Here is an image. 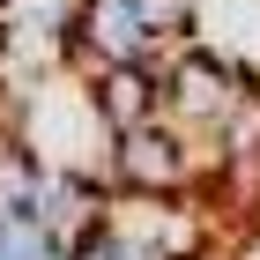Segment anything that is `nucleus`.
I'll return each instance as SVG.
<instances>
[{
    "label": "nucleus",
    "mask_w": 260,
    "mask_h": 260,
    "mask_svg": "<svg viewBox=\"0 0 260 260\" xmlns=\"http://www.w3.org/2000/svg\"><path fill=\"white\" fill-rule=\"evenodd\" d=\"M201 179H216V156L186 141L171 119L112 134V149H104V193H193Z\"/></svg>",
    "instance_id": "f257e3e1"
},
{
    "label": "nucleus",
    "mask_w": 260,
    "mask_h": 260,
    "mask_svg": "<svg viewBox=\"0 0 260 260\" xmlns=\"http://www.w3.org/2000/svg\"><path fill=\"white\" fill-rule=\"evenodd\" d=\"M60 60L75 67L82 82H89V75H104V67L164 60V45H156V30L141 22V8H134V0H75V8H67Z\"/></svg>",
    "instance_id": "f03ea898"
},
{
    "label": "nucleus",
    "mask_w": 260,
    "mask_h": 260,
    "mask_svg": "<svg viewBox=\"0 0 260 260\" xmlns=\"http://www.w3.org/2000/svg\"><path fill=\"white\" fill-rule=\"evenodd\" d=\"M82 89H89V112H97L104 134H134V126L164 119V67H156V60L104 67V75H89Z\"/></svg>",
    "instance_id": "7ed1b4c3"
},
{
    "label": "nucleus",
    "mask_w": 260,
    "mask_h": 260,
    "mask_svg": "<svg viewBox=\"0 0 260 260\" xmlns=\"http://www.w3.org/2000/svg\"><path fill=\"white\" fill-rule=\"evenodd\" d=\"M67 260H149V253H141V245H126V238H112V231H89Z\"/></svg>",
    "instance_id": "20e7f679"
}]
</instances>
